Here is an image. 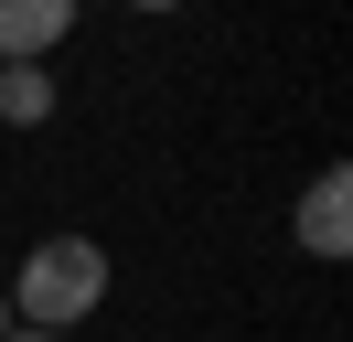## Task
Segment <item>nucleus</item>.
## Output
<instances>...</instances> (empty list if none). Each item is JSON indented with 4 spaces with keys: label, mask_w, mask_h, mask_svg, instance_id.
Wrapping results in <instances>:
<instances>
[{
    "label": "nucleus",
    "mask_w": 353,
    "mask_h": 342,
    "mask_svg": "<svg viewBox=\"0 0 353 342\" xmlns=\"http://www.w3.org/2000/svg\"><path fill=\"white\" fill-rule=\"evenodd\" d=\"M108 278H118L108 246L65 225V235H32V256L11 268V289H0V299H11V321H22V332H75V321L108 299Z\"/></svg>",
    "instance_id": "nucleus-1"
},
{
    "label": "nucleus",
    "mask_w": 353,
    "mask_h": 342,
    "mask_svg": "<svg viewBox=\"0 0 353 342\" xmlns=\"http://www.w3.org/2000/svg\"><path fill=\"white\" fill-rule=\"evenodd\" d=\"M289 235H300V256H353V171L343 161H321L310 171V192H300V214H289Z\"/></svg>",
    "instance_id": "nucleus-2"
},
{
    "label": "nucleus",
    "mask_w": 353,
    "mask_h": 342,
    "mask_svg": "<svg viewBox=\"0 0 353 342\" xmlns=\"http://www.w3.org/2000/svg\"><path fill=\"white\" fill-rule=\"evenodd\" d=\"M86 0H0V64H54Z\"/></svg>",
    "instance_id": "nucleus-3"
},
{
    "label": "nucleus",
    "mask_w": 353,
    "mask_h": 342,
    "mask_svg": "<svg viewBox=\"0 0 353 342\" xmlns=\"http://www.w3.org/2000/svg\"><path fill=\"white\" fill-rule=\"evenodd\" d=\"M54 64H0V128H43L54 118Z\"/></svg>",
    "instance_id": "nucleus-4"
},
{
    "label": "nucleus",
    "mask_w": 353,
    "mask_h": 342,
    "mask_svg": "<svg viewBox=\"0 0 353 342\" xmlns=\"http://www.w3.org/2000/svg\"><path fill=\"white\" fill-rule=\"evenodd\" d=\"M11 342H65V332H22V321H11Z\"/></svg>",
    "instance_id": "nucleus-5"
},
{
    "label": "nucleus",
    "mask_w": 353,
    "mask_h": 342,
    "mask_svg": "<svg viewBox=\"0 0 353 342\" xmlns=\"http://www.w3.org/2000/svg\"><path fill=\"white\" fill-rule=\"evenodd\" d=\"M129 11H182V0H129Z\"/></svg>",
    "instance_id": "nucleus-6"
},
{
    "label": "nucleus",
    "mask_w": 353,
    "mask_h": 342,
    "mask_svg": "<svg viewBox=\"0 0 353 342\" xmlns=\"http://www.w3.org/2000/svg\"><path fill=\"white\" fill-rule=\"evenodd\" d=\"M0 342H11V299H0Z\"/></svg>",
    "instance_id": "nucleus-7"
}]
</instances>
